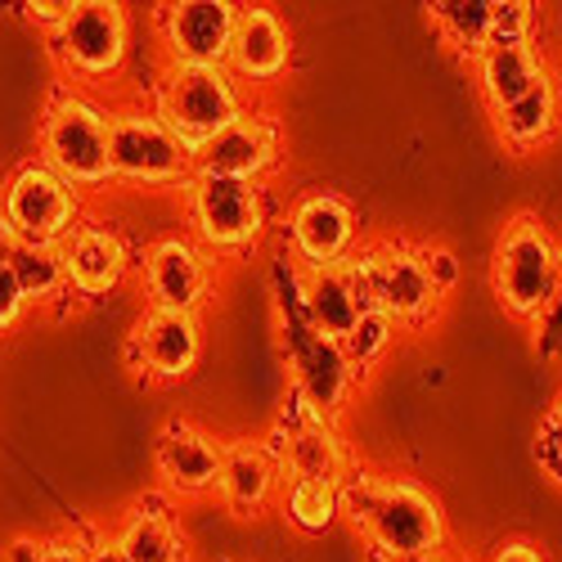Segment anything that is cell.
<instances>
[{
    "label": "cell",
    "instance_id": "cell-1",
    "mask_svg": "<svg viewBox=\"0 0 562 562\" xmlns=\"http://www.w3.org/2000/svg\"><path fill=\"white\" fill-rule=\"evenodd\" d=\"M338 495H342V518L369 540V553L387 562L446 553L450 540L446 508L424 482L379 473V468L356 459L351 473L338 482Z\"/></svg>",
    "mask_w": 562,
    "mask_h": 562
},
{
    "label": "cell",
    "instance_id": "cell-2",
    "mask_svg": "<svg viewBox=\"0 0 562 562\" xmlns=\"http://www.w3.org/2000/svg\"><path fill=\"white\" fill-rule=\"evenodd\" d=\"M36 158L50 171H59L72 190H104V184H113L109 109L100 100L81 95L72 81H59L41 113Z\"/></svg>",
    "mask_w": 562,
    "mask_h": 562
},
{
    "label": "cell",
    "instance_id": "cell-3",
    "mask_svg": "<svg viewBox=\"0 0 562 562\" xmlns=\"http://www.w3.org/2000/svg\"><path fill=\"white\" fill-rule=\"evenodd\" d=\"M274 306H279V342H284V360L293 369V392L306 401L311 414L338 424V414L347 409L360 379H356L342 342L319 338L306 324L302 297H297V266H293V289H284L274 279Z\"/></svg>",
    "mask_w": 562,
    "mask_h": 562
},
{
    "label": "cell",
    "instance_id": "cell-4",
    "mask_svg": "<svg viewBox=\"0 0 562 562\" xmlns=\"http://www.w3.org/2000/svg\"><path fill=\"white\" fill-rule=\"evenodd\" d=\"M558 266H562V244L553 239V229L536 212H513L491 252L495 302L518 324H531L553 297Z\"/></svg>",
    "mask_w": 562,
    "mask_h": 562
},
{
    "label": "cell",
    "instance_id": "cell-5",
    "mask_svg": "<svg viewBox=\"0 0 562 562\" xmlns=\"http://www.w3.org/2000/svg\"><path fill=\"white\" fill-rule=\"evenodd\" d=\"M149 104L194 158L199 145H207L216 131H225L234 117H244L252 109V95L225 68L167 64Z\"/></svg>",
    "mask_w": 562,
    "mask_h": 562
},
{
    "label": "cell",
    "instance_id": "cell-6",
    "mask_svg": "<svg viewBox=\"0 0 562 562\" xmlns=\"http://www.w3.org/2000/svg\"><path fill=\"white\" fill-rule=\"evenodd\" d=\"M109 162L113 180L139 190H171L190 184L194 158L154 113V104H113L109 109Z\"/></svg>",
    "mask_w": 562,
    "mask_h": 562
},
{
    "label": "cell",
    "instance_id": "cell-7",
    "mask_svg": "<svg viewBox=\"0 0 562 562\" xmlns=\"http://www.w3.org/2000/svg\"><path fill=\"white\" fill-rule=\"evenodd\" d=\"M184 207H190V239L203 244L212 257L252 252L270 221L266 184L225 176H190Z\"/></svg>",
    "mask_w": 562,
    "mask_h": 562
},
{
    "label": "cell",
    "instance_id": "cell-8",
    "mask_svg": "<svg viewBox=\"0 0 562 562\" xmlns=\"http://www.w3.org/2000/svg\"><path fill=\"white\" fill-rule=\"evenodd\" d=\"M81 221V190L50 171L41 158L14 167V176L0 190V234L19 244L59 248Z\"/></svg>",
    "mask_w": 562,
    "mask_h": 562
},
{
    "label": "cell",
    "instance_id": "cell-9",
    "mask_svg": "<svg viewBox=\"0 0 562 562\" xmlns=\"http://www.w3.org/2000/svg\"><path fill=\"white\" fill-rule=\"evenodd\" d=\"M131 50V14L117 0H77L72 19L50 41L64 77L72 81H113Z\"/></svg>",
    "mask_w": 562,
    "mask_h": 562
},
{
    "label": "cell",
    "instance_id": "cell-10",
    "mask_svg": "<svg viewBox=\"0 0 562 562\" xmlns=\"http://www.w3.org/2000/svg\"><path fill=\"white\" fill-rule=\"evenodd\" d=\"M139 284H145L149 306L199 315L203 302L212 297V284H216V261L203 244L190 239V234H162V239H154L145 248Z\"/></svg>",
    "mask_w": 562,
    "mask_h": 562
},
{
    "label": "cell",
    "instance_id": "cell-11",
    "mask_svg": "<svg viewBox=\"0 0 562 562\" xmlns=\"http://www.w3.org/2000/svg\"><path fill=\"white\" fill-rule=\"evenodd\" d=\"M270 446H274L279 463H284V477H306V482L338 486L351 473V463H356V454L347 450L338 424L311 414L297 392L289 396L284 414H279V424L270 432Z\"/></svg>",
    "mask_w": 562,
    "mask_h": 562
},
{
    "label": "cell",
    "instance_id": "cell-12",
    "mask_svg": "<svg viewBox=\"0 0 562 562\" xmlns=\"http://www.w3.org/2000/svg\"><path fill=\"white\" fill-rule=\"evenodd\" d=\"M203 360V324L199 315L149 306L126 338V364L145 383H184Z\"/></svg>",
    "mask_w": 562,
    "mask_h": 562
},
{
    "label": "cell",
    "instance_id": "cell-13",
    "mask_svg": "<svg viewBox=\"0 0 562 562\" xmlns=\"http://www.w3.org/2000/svg\"><path fill=\"white\" fill-rule=\"evenodd\" d=\"M289 252L297 270L342 266L360 248V216L356 207L334 190H311L289 207Z\"/></svg>",
    "mask_w": 562,
    "mask_h": 562
},
{
    "label": "cell",
    "instance_id": "cell-14",
    "mask_svg": "<svg viewBox=\"0 0 562 562\" xmlns=\"http://www.w3.org/2000/svg\"><path fill=\"white\" fill-rule=\"evenodd\" d=\"M221 450L225 441L190 418H167L154 437V468L167 495L176 499H207L221 482Z\"/></svg>",
    "mask_w": 562,
    "mask_h": 562
},
{
    "label": "cell",
    "instance_id": "cell-15",
    "mask_svg": "<svg viewBox=\"0 0 562 562\" xmlns=\"http://www.w3.org/2000/svg\"><path fill=\"white\" fill-rule=\"evenodd\" d=\"M234 23H239L234 0H176V5H158V36L167 45V64L225 68Z\"/></svg>",
    "mask_w": 562,
    "mask_h": 562
},
{
    "label": "cell",
    "instance_id": "cell-16",
    "mask_svg": "<svg viewBox=\"0 0 562 562\" xmlns=\"http://www.w3.org/2000/svg\"><path fill=\"white\" fill-rule=\"evenodd\" d=\"M293 68V32L270 5H239V23L229 36L225 72L239 81L248 95L261 86L284 81Z\"/></svg>",
    "mask_w": 562,
    "mask_h": 562
},
{
    "label": "cell",
    "instance_id": "cell-17",
    "mask_svg": "<svg viewBox=\"0 0 562 562\" xmlns=\"http://www.w3.org/2000/svg\"><path fill=\"white\" fill-rule=\"evenodd\" d=\"M68 293L81 302H100L113 289H122V279L131 270V244L122 239V229L113 221H77V229L59 244Z\"/></svg>",
    "mask_w": 562,
    "mask_h": 562
},
{
    "label": "cell",
    "instance_id": "cell-18",
    "mask_svg": "<svg viewBox=\"0 0 562 562\" xmlns=\"http://www.w3.org/2000/svg\"><path fill=\"white\" fill-rule=\"evenodd\" d=\"M279 162V126L270 113L248 109L225 131H216L207 145L194 149V176H225V180H252L261 184Z\"/></svg>",
    "mask_w": 562,
    "mask_h": 562
},
{
    "label": "cell",
    "instance_id": "cell-19",
    "mask_svg": "<svg viewBox=\"0 0 562 562\" xmlns=\"http://www.w3.org/2000/svg\"><path fill=\"white\" fill-rule=\"evenodd\" d=\"M373 257H379V311H387L401 324V334L424 329V324L441 315L446 297L432 289L418 244L383 239V244H373Z\"/></svg>",
    "mask_w": 562,
    "mask_h": 562
},
{
    "label": "cell",
    "instance_id": "cell-20",
    "mask_svg": "<svg viewBox=\"0 0 562 562\" xmlns=\"http://www.w3.org/2000/svg\"><path fill=\"white\" fill-rule=\"evenodd\" d=\"M284 491V463H279L270 437H234L221 450L216 495L234 518H261Z\"/></svg>",
    "mask_w": 562,
    "mask_h": 562
},
{
    "label": "cell",
    "instance_id": "cell-21",
    "mask_svg": "<svg viewBox=\"0 0 562 562\" xmlns=\"http://www.w3.org/2000/svg\"><path fill=\"white\" fill-rule=\"evenodd\" d=\"M549 72L544 50L536 41H508V45H486L473 59V77H477V95L486 104V113H499L508 104H518L527 90Z\"/></svg>",
    "mask_w": 562,
    "mask_h": 562
},
{
    "label": "cell",
    "instance_id": "cell-22",
    "mask_svg": "<svg viewBox=\"0 0 562 562\" xmlns=\"http://www.w3.org/2000/svg\"><path fill=\"white\" fill-rule=\"evenodd\" d=\"M109 540L122 549L126 562H194L180 522L154 499L131 504L117 518V527L109 531Z\"/></svg>",
    "mask_w": 562,
    "mask_h": 562
},
{
    "label": "cell",
    "instance_id": "cell-23",
    "mask_svg": "<svg viewBox=\"0 0 562 562\" xmlns=\"http://www.w3.org/2000/svg\"><path fill=\"white\" fill-rule=\"evenodd\" d=\"M495 117V135L504 139V149L513 154H536L540 145L558 135V122H562V90H558V77L544 72L518 104H508Z\"/></svg>",
    "mask_w": 562,
    "mask_h": 562
},
{
    "label": "cell",
    "instance_id": "cell-24",
    "mask_svg": "<svg viewBox=\"0 0 562 562\" xmlns=\"http://www.w3.org/2000/svg\"><path fill=\"white\" fill-rule=\"evenodd\" d=\"M297 297H302V315L306 324L329 338V342H342L356 319H360V306H356V293L347 284V270L342 266H319V270H297Z\"/></svg>",
    "mask_w": 562,
    "mask_h": 562
},
{
    "label": "cell",
    "instance_id": "cell-25",
    "mask_svg": "<svg viewBox=\"0 0 562 562\" xmlns=\"http://www.w3.org/2000/svg\"><path fill=\"white\" fill-rule=\"evenodd\" d=\"M0 252L10 257L14 279H19L27 306H55L59 297H72V293H68V274H64L59 248L19 244V239H5V234H0Z\"/></svg>",
    "mask_w": 562,
    "mask_h": 562
},
{
    "label": "cell",
    "instance_id": "cell-26",
    "mask_svg": "<svg viewBox=\"0 0 562 562\" xmlns=\"http://www.w3.org/2000/svg\"><path fill=\"white\" fill-rule=\"evenodd\" d=\"M424 10L437 23L441 41L468 64L495 41V0H437V5H424Z\"/></svg>",
    "mask_w": 562,
    "mask_h": 562
},
{
    "label": "cell",
    "instance_id": "cell-27",
    "mask_svg": "<svg viewBox=\"0 0 562 562\" xmlns=\"http://www.w3.org/2000/svg\"><path fill=\"white\" fill-rule=\"evenodd\" d=\"M279 508L284 518L306 531V536H324L342 522V495L329 482H306V477H284V491H279Z\"/></svg>",
    "mask_w": 562,
    "mask_h": 562
},
{
    "label": "cell",
    "instance_id": "cell-28",
    "mask_svg": "<svg viewBox=\"0 0 562 562\" xmlns=\"http://www.w3.org/2000/svg\"><path fill=\"white\" fill-rule=\"evenodd\" d=\"M396 338H401V324L387 311H364L356 319V329L342 338V351H347V360H351L360 383H364L369 369H379L387 360V351L396 347Z\"/></svg>",
    "mask_w": 562,
    "mask_h": 562
},
{
    "label": "cell",
    "instance_id": "cell-29",
    "mask_svg": "<svg viewBox=\"0 0 562 562\" xmlns=\"http://www.w3.org/2000/svg\"><path fill=\"white\" fill-rule=\"evenodd\" d=\"M531 351L549 364L562 360V266H558V284H553V297L544 302V311L531 319Z\"/></svg>",
    "mask_w": 562,
    "mask_h": 562
},
{
    "label": "cell",
    "instance_id": "cell-30",
    "mask_svg": "<svg viewBox=\"0 0 562 562\" xmlns=\"http://www.w3.org/2000/svg\"><path fill=\"white\" fill-rule=\"evenodd\" d=\"M536 459H540V468H544L553 482H562V392L549 401V409H544V418H540Z\"/></svg>",
    "mask_w": 562,
    "mask_h": 562
},
{
    "label": "cell",
    "instance_id": "cell-31",
    "mask_svg": "<svg viewBox=\"0 0 562 562\" xmlns=\"http://www.w3.org/2000/svg\"><path fill=\"white\" fill-rule=\"evenodd\" d=\"M72 10H77V0H32V5H19L23 23L32 32H41L45 41H55L64 32V23L72 19Z\"/></svg>",
    "mask_w": 562,
    "mask_h": 562
},
{
    "label": "cell",
    "instance_id": "cell-32",
    "mask_svg": "<svg viewBox=\"0 0 562 562\" xmlns=\"http://www.w3.org/2000/svg\"><path fill=\"white\" fill-rule=\"evenodd\" d=\"M23 315H27V297H23L19 279H14V266H10V257L0 252V334L19 329V324H23Z\"/></svg>",
    "mask_w": 562,
    "mask_h": 562
},
{
    "label": "cell",
    "instance_id": "cell-33",
    "mask_svg": "<svg viewBox=\"0 0 562 562\" xmlns=\"http://www.w3.org/2000/svg\"><path fill=\"white\" fill-rule=\"evenodd\" d=\"M418 252H424V266H428L432 289H437L441 297L454 293V284H459V257H454L446 244H418Z\"/></svg>",
    "mask_w": 562,
    "mask_h": 562
},
{
    "label": "cell",
    "instance_id": "cell-34",
    "mask_svg": "<svg viewBox=\"0 0 562 562\" xmlns=\"http://www.w3.org/2000/svg\"><path fill=\"white\" fill-rule=\"evenodd\" d=\"M36 562H86L81 536H50V540H41Z\"/></svg>",
    "mask_w": 562,
    "mask_h": 562
},
{
    "label": "cell",
    "instance_id": "cell-35",
    "mask_svg": "<svg viewBox=\"0 0 562 562\" xmlns=\"http://www.w3.org/2000/svg\"><path fill=\"white\" fill-rule=\"evenodd\" d=\"M486 562H549L536 540H499Z\"/></svg>",
    "mask_w": 562,
    "mask_h": 562
},
{
    "label": "cell",
    "instance_id": "cell-36",
    "mask_svg": "<svg viewBox=\"0 0 562 562\" xmlns=\"http://www.w3.org/2000/svg\"><path fill=\"white\" fill-rule=\"evenodd\" d=\"M81 549H86V562H126L122 549L109 540V531L104 536H81Z\"/></svg>",
    "mask_w": 562,
    "mask_h": 562
},
{
    "label": "cell",
    "instance_id": "cell-37",
    "mask_svg": "<svg viewBox=\"0 0 562 562\" xmlns=\"http://www.w3.org/2000/svg\"><path fill=\"white\" fill-rule=\"evenodd\" d=\"M36 553H41V540L36 536H14L5 544V562H36Z\"/></svg>",
    "mask_w": 562,
    "mask_h": 562
},
{
    "label": "cell",
    "instance_id": "cell-38",
    "mask_svg": "<svg viewBox=\"0 0 562 562\" xmlns=\"http://www.w3.org/2000/svg\"><path fill=\"white\" fill-rule=\"evenodd\" d=\"M409 562H450V553H437V558H409Z\"/></svg>",
    "mask_w": 562,
    "mask_h": 562
},
{
    "label": "cell",
    "instance_id": "cell-39",
    "mask_svg": "<svg viewBox=\"0 0 562 562\" xmlns=\"http://www.w3.org/2000/svg\"><path fill=\"white\" fill-rule=\"evenodd\" d=\"M369 562H387V558H379V553H369Z\"/></svg>",
    "mask_w": 562,
    "mask_h": 562
},
{
    "label": "cell",
    "instance_id": "cell-40",
    "mask_svg": "<svg viewBox=\"0 0 562 562\" xmlns=\"http://www.w3.org/2000/svg\"><path fill=\"white\" fill-rule=\"evenodd\" d=\"M216 562H234V558H216Z\"/></svg>",
    "mask_w": 562,
    "mask_h": 562
}]
</instances>
